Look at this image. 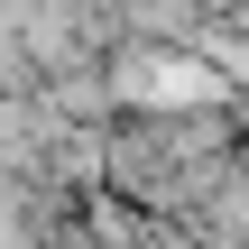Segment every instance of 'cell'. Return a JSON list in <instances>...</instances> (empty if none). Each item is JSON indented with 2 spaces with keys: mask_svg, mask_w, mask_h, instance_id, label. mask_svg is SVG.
Returning <instances> with one entry per match:
<instances>
[{
  "mask_svg": "<svg viewBox=\"0 0 249 249\" xmlns=\"http://www.w3.org/2000/svg\"><path fill=\"white\" fill-rule=\"evenodd\" d=\"M203 9H222V18H240V0H203Z\"/></svg>",
  "mask_w": 249,
  "mask_h": 249,
  "instance_id": "obj_1",
  "label": "cell"
}]
</instances>
